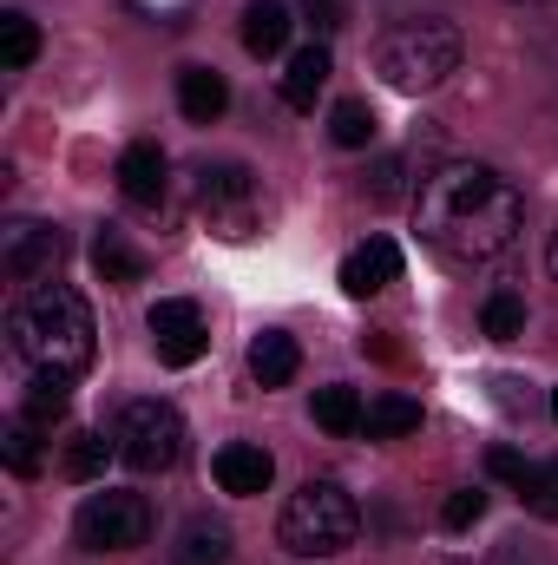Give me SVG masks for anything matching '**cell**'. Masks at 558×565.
I'll use <instances>...</instances> for the list:
<instances>
[{"label":"cell","mask_w":558,"mask_h":565,"mask_svg":"<svg viewBox=\"0 0 558 565\" xmlns=\"http://www.w3.org/2000/svg\"><path fill=\"white\" fill-rule=\"evenodd\" d=\"M362 434L368 440H401V434H420V402L415 395H375L368 402V415H362Z\"/></svg>","instance_id":"obj_20"},{"label":"cell","mask_w":558,"mask_h":565,"mask_svg":"<svg viewBox=\"0 0 558 565\" xmlns=\"http://www.w3.org/2000/svg\"><path fill=\"white\" fill-rule=\"evenodd\" d=\"M486 473H493V480H506V487L519 493V480L533 473V460H526L519 447H493V454H486Z\"/></svg>","instance_id":"obj_30"},{"label":"cell","mask_w":558,"mask_h":565,"mask_svg":"<svg viewBox=\"0 0 558 565\" xmlns=\"http://www.w3.org/2000/svg\"><path fill=\"white\" fill-rule=\"evenodd\" d=\"M513 7H558V0H513Z\"/></svg>","instance_id":"obj_33"},{"label":"cell","mask_w":558,"mask_h":565,"mask_svg":"<svg viewBox=\"0 0 558 565\" xmlns=\"http://www.w3.org/2000/svg\"><path fill=\"white\" fill-rule=\"evenodd\" d=\"M546 264H552V277H558V231H552V250H546Z\"/></svg>","instance_id":"obj_32"},{"label":"cell","mask_w":558,"mask_h":565,"mask_svg":"<svg viewBox=\"0 0 558 565\" xmlns=\"http://www.w3.org/2000/svg\"><path fill=\"white\" fill-rule=\"evenodd\" d=\"M197 211L211 217V231L224 237H250L257 217H264V184L244 158H217V164H197Z\"/></svg>","instance_id":"obj_6"},{"label":"cell","mask_w":558,"mask_h":565,"mask_svg":"<svg viewBox=\"0 0 558 565\" xmlns=\"http://www.w3.org/2000/svg\"><path fill=\"white\" fill-rule=\"evenodd\" d=\"M375 106L368 99H335V113H329V139L342 145V151H368L375 145Z\"/></svg>","instance_id":"obj_24"},{"label":"cell","mask_w":558,"mask_h":565,"mask_svg":"<svg viewBox=\"0 0 558 565\" xmlns=\"http://www.w3.org/2000/svg\"><path fill=\"white\" fill-rule=\"evenodd\" d=\"M552 422H558V388H552Z\"/></svg>","instance_id":"obj_34"},{"label":"cell","mask_w":558,"mask_h":565,"mask_svg":"<svg viewBox=\"0 0 558 565\" xmlns=\"http://www.w3.org/2000/svg\"><path fill=\"white\" fill-rule=\"evenodd\" d=\"M7 335H13V355L26 369H53V375H73V382L93 369V349H99V322H93L86 296L66 289V282L26 289L7 316Z\"/></svg>","instance_id":"obj_2"},{"label":"cell","mask_w":558,"mask_h":565,"mask_svg":"<svg viewBox=\"0 0 558 565\" xmlns=\"http://www.w3.org/2000/svg\"><path fill=\"white\" fill-rule=\"evenodd\" d=\"M93 270L112 282V289H132V282H144V270H151V264H144V250H132V244H126V231H112V224H106V231L93 237Z\"/></svg>","instance_id":"obj_18"},{"label":"cell","mask_w":558,"mask_h":565,"mask_svg":"<svg viewBox=\"0 0 558 565\" xmlns=\"http://www.w3.org/2000/svg\"><path fill=\"white\" fill-rule=\"evenodd\" d=\"M73 540L86 553H132V546L151 540V500L144 493H119V487L93 493L79 507V520H73Z\"/></svg>","instance_id":"obj_7"},{"label":"cell","mask_w":558,"mask_h":565,"mask_svg":"<svg viewBox=\"0 0 558 565\" xmlns=\"http://www.w3.org/2000/svg\"><path fill=\"white\" fill-rule=\"evenodd\" d=\"M480 329H486L493 342H519V335H526V302H519L513 289H493L486 309H480Z\"/></svg>","instance_id":"obj_26"},{"label":"cell","mask_w":558,"mask_h":565,"mask_svg":"<svg viewBox=\"0 0 558 565\" xmlns=\"http://www.w3.org/2000/svg\"><path fill=\"white\" fill-rule=\"evenodd\" d=\"M289 0H250L244 7V53L250 60H277L282 46H289Z\"/></svg>","instance_id":"obj_15"},{"label":"cell","mask_w":558,"mask_h":565,"mask_svg":"<svg viewBox=\"0 0 558 565\" xmlns=\"http://www.w3.org/2000/svg\"><path fill=\"white\" fill-rule=\"evenodd\" d=\"M329 73H335V60H329V40H309V46H296V53H289V66H282V106H289V113H315V99H322Z\"/></svg>","instance_id":"obj_13"},{"label":"cell","mask_w":558,"mask_h":565,"mask_svg":"<svg viewBox=\"0 0 558 565\" xmlns=\"http://www.w3.org/2000/svg\"><path fill=\"white\" fill-rule=\"evenodd\" d=\"M388 282H401V244H395V237H368V244H355V250L342 257V289H348L355 302L382 296Z\"/></svg>","instance_id":"obj_12"},{"label":"cell","mask_w":558,"mask_h":565,"mask_svg":"<svg viewBox=\"0 0 558 565\" xmlns=\"http://www.w3.org/2000/svg\"><path fill=\"white\" fill-rule=\"evenodd\" d=\"M112 454H119V440H106L99 427H79V434L66 440V454H60V473L86 487V480H99V473H106V460H112Z\"/></svg>","instance_id":"obj_21"},{"label":"cell","mask_w":558,"mask_h":565,"mask_svg":"<svg viewBox=\"0 0 558 565\" xmlns=\"http://www.w3.org/2000/svg\"><path fill=\"white\" fill-rule=\"evenodd\" d=\"M486 520V487H453L447 500H440V526L447 533H466V526H480Z\"/></svg>","instance_id":"obj_28"},{"label":"cell","mask_w":558,"mask_h":565,"mask_svg":"<svg viewBox=\"0 0 558 565\" xmlns=\"http://www.w3.org/2000/svg\"><path fill=\"white\" fill-rule=\"evenodd\" d=\"M460 60H466V40H460L453 20H401L375 46V73L395 93H433V86H447L460 73Z\"/></svg>","instance_id":"obj_3"},{"label":"cell","mask_w":558,"mask_h":565,"mask_svg":"<svg viewBox=\"0 0 558 565\" xmlns=\"http://www.w3.org/2000/svg\"><path fill=\"white\" fill-rule=\"evenodd\" d=\"M112 440H119V460H126L132 473H164V467H178V454H184V415H178L171 402H158V395L126 402Z\"/></svg>","instance_id":"obj_5"},{"label":"cell","mask_w":558,"mask_h":565,"mask_svg":"<svg viewBox=\"0 0 558 565\" xmlns=\"http://www.w3.org/2000/svg\"><path fill=\"white\" fill-rule=\"evenodd\" d=\"M224 106H230V86H224L217 66H178V113L191 126H217Z\"/></svg>","instance_id":"obj_14"},{"label":"cell","mask_w":558,"mask_h":565,"mask_svg":"<svg viewBox=\"0 0 558 565\" xmlns=\"http://www.w3.org/2000/svg\"><path fill=\"white\" fill-rule=\"evenodd\" d=\"M519 500H526V513L558 520V460H533V473L519 480Z\"/></svg>","instance_id":"obj_27"},{"label":"cell","mask_w":558,"mask_h":565,"mask_svg":"<svg viewBox=\"0 0 558 565\" xmlns=\"http://www.w3.org/2000/svg\"><path fill=\"white\" fill-rule=\"evenodd\" d=\"M112 178H119V191H126L132 204L158 211V204H164V191H171V158H164V145H158V139H132L126 151H119Z\"/></svg>","instance_id":"obj_10"},{"label":"cell","mask_w":558,"mask_h":565,"mask_svg":"<svg viewBox=\"0 0 558 565\" xmlns=\"http://www.w3.org/2000/svg\"><path fill=\"white\" fill-rule=\"evenodd\" d=\"M211 473H217V487H224V493L257 500V493H270L277 460H270V447H257V440H224V447L211 454Z\"/></svg>","instance_id":"obj_11"},{"label":"cell","mask_w":558,"mask_h":565,"mask_svg":"<svg viewBox=\"0 0 558 565\" xmlns=\"http://www.w3.org/2000/svg\"><path fill=\"white\" fill-rule=\"evenodd\" d=\"M171 559H178V565H224V559H230V526H224V520H211V513L184 520V533H178Z\"/></svg>","instance_id":"obj_19"},{"label":"cell","mask_w":558,"mask_h":565,"mask_svg":"<svg viewBox=\"0 0 558 565\" xmlns=\"http://www.w3.org/2000/svg\"><path fill=\"white\" fill-rule=\"evenodd\" d=\"M296 369H302V349H296V335L264 329V335L250 342V375H257V388H289V382H296Z\"/></svg>","instance_id":"obj_16"},{"label":"cell","mask_w":558,"mask_h":565,"mask_svg":"<svg viewBox=\"0 0 558 565\" xmlns=\"http://www.w3.org/2000/svg\"><path fill=\"white\" fill-rule=\"evenodd\" d=\"M362 395L348 388V382H329V388H315V427L322 434H362Z\"/></svg>","instance_id":"obj_23"},{"label":"cell","mask_w":558,"mask_h":565,"mask_svg":"<svg viewBox=\"0 0 558 565\" xmlns=\"http://www.w3.org/2000/svg\"><path fill=\"white\" fill-rule=\"evenodd\" d=\"M66 408H73V375L33 369V382H26V402H20V422H33L40 434H46V427L66 422Z\"/></svg>","instance_id":"obj_17"},{"label":"cell","mask_w":558,"mask_h":565,"mask_svg":"<svg viewBox=\"0 0 558 565\" xmlns=\"http://www.w3.org/2000/svg\"><path fill=\"white\" fill-rule=\"evenodd\" d=\"M60 257H66V231H60V224H40V217H13V224H0V277L7 282L46 277Z\"/></svg>","instance_id":"obj_9"},{"label":"cell","mask_w":558,"mask_h":565,"mask_svg":"<svg viewBox=\"0 0 558 565\" xmlns=\"http://www.w3.org/2000/svg\"><path fill=\"white\" fill-rule=\"evenodd\" d=\"M144 329H151V349H158L164 369H191V362L211 355V329H204V309H197L191 296H164V302H151Z\"/></svg>","instance_id":"obj_8"},{"label":"cell","mask_w":558,"mask_h":565,"mask_svg":"<svg viewBox=\"0 0 558 565\" xmlns=\"http://www.w3.org/2000/svg\"><path fill=\"white\" fill-rule=\"evenodd\" d=\"M355 533H362V507L342 480H302L282 500L277 540L296 559H335L342 546H355Z\"/></svg>","instance_id":"obj_4"},{"label":"cell","mask_w":558,"mask_h":565,"mask_svg":"<svg viewBox=\"0 0 558 565\" xmlns=\"http://www.w3.org/2000/svg\"><path fill=\"white\" fill-rule=\"evenodd\" d=\"M302 13H309L315 40H329L335 26H348V0H302Z\"/></svg>","instance_id":"obj_31"},{"label":"cell","mask_w":558,"mask_h":565,"mask_svg":"<svg viewBox=\"0 0 558 565\" xmlns=\"http://www.w3.org/2000/svg\"><path fill=\"white\" fill-rule=\"evenodd\" d=\"M415 231L433 257H447V264H460V270L493 264V257H506V250L519 244V231H526V191H519L506 171L480 164V158L433 164L415 191Z\"/></svg>","instance_id":"obj_1"},{"label":"cell","mask_w":558,"mask_h":565,"mask_svg":"<svg viewBox=\"0 0 558 565\" xmlns=\"http://www.w3.org/2000/svg\"><path fill=\"white\" fill-rule=\"evenodd\" d=\"M0 460H7V473H13V480H33V473L46 467V454H40V427L13 422L7 434H0Z\"/></svg>","instance_id":"obj_25"},{"label":"cell","mask_w":558,"mask_h":565,"mask_svg":"<svg viewBox=\"0 0 558 565\" xmlns=\"http://www.w3.org/2000/svg\"><path fill=\"white\" fill-rule=\"evenodd\" d=\"M401 178H408V158L388 151V158H375V171L362 178V191H368L375 204H395V198H401Z\"/></svg>","instance_id":"obj_29"},{"label":"cell","mask_w":558,"mask_h":565,"mask_svg":"<svg viewBox=\"0 0 558 565\" xmlns=\"http://www.w3.org/2000/svg\"><path fill=\"white\" fill-rule=\"evenodd\" d=\"M33 60H40V26L20 7H7L0 13V73H26Z\"/></svg>","instance_id":"obj_22"}]
</instances>
